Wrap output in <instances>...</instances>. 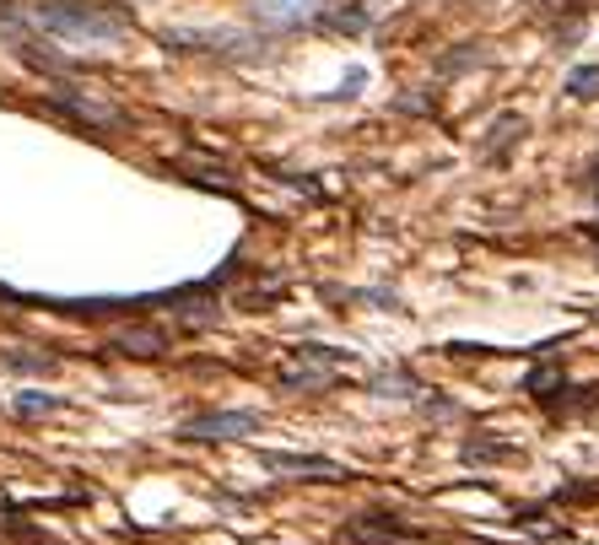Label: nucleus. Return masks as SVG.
I'll return each instance as SVG.
<instances>
[{
  "label": "nucleus",
  "mask_w": 599,
  "mask_h": 545,
  "mask_svg": "<svg viewBox=\"0 0 599 545\" xmlns=\"http://www.w3.org/2000/svg\"><path fill=\"white\" fill-rule=\"evenodd\" d=\"M38 22L60 38H87V44H114L131 33V16L125 11H109L98 0H44L38 5Z\"/></svg>",
  "instance_id": "1"
},
{
  "label": "nucleus",
  "mask_w": 599,
  "mask_h": 545,
  "mask_svg": "<svg viewBox=\"0 0 599 545\" xmlns=\"http://www.w3.org/2000/svg\"><path fill=\"white\" fill-rule=\"evenodd\" d=\"M244 44H255V38L238 33V27H162V49H179V55H227V60H244V55H255Z\"/></svg>",
  "instance_id": "2"
},
{
  "label": "nucleus",
  "mask_w": 599,
  "mask_h": 545,
  "mask_svg": "<svg viewBox=\"0 0 599 545\" xmlns=\"http://www.w3.org/2000/svg\"><path fill=\"white\" fill-rule=\"evenodd\" d=\"M260 432L255 410H205L195 421H184V438H249Z\"/></svg>",
  "instance_id": "3"
},
{
  "label": "nucleus",
  "mask_w": 599,
  "mask_h": 545,
  "mask_svg": "<svg viewBox=\"0 0 599 545\" xmlns=\"http://www.w3.org/2000/svg\"><path fill=\"white\" fill-rule=\"evenodd\" d=\"M260 465L265 470H286V476L297 480H340L346 476V465H335V459H319V454H260Z\"/></svg>",
  "instance_id": "4"
},
{
  "label": "nucleus",
  "mask_w": 599,
  "mask_h": 545,
  "mask_svg": "<svg viewBox=\"0 0 599 545\" xmlns=\"http://www.w3.org/2000/svg\"><path fill=\"white\" fill-rule=\"evenodd\" d=\"M249 11H255L260 27H297V22L314 16V0H255Z\"/></svg>",
  "instance_id": "5"
},
{
  "label": "nucleus",
  "mask_w": 599,
  "mask_h": 545,
  "mask_svg": "<svg viewBox=\"0 0 599 545\" xmlns=\"http://www.w3.org/2000/svg\"><path fill=\"white\" fill-rule=\"evenodd\" d=\"M330 367H314V362H286L281 367V384L286 389H330Z\"/></svg>",
  "instance_id": "6"
},
{
  "label": "nucleus",
  "mask_w": 599,
  "mask_h": 545,
  "mask_svg": "<svg viewBox=\"0 0 599 545\" xmlns=\"http://www.w3.org/2000/svg\"><path fill=\"white\" fill-rule=\"evenodd\" d=\"M513 140H524V120H519V114H502V120L491 125V136L481 140V157H502Z\"/></svg>",
  "instance_id": "7"
},
{
  "label": "nucleus",
  "mask_w": 599,
  "mask_h": 545,
  "mask_svg": "<svg viewBox=\"0 0 599 545\" xmlns=\"http://www.w3.org/2000/svg\"><path fill=\"white\" fill-rule=\"evenodd\" d=\"M416 378H405V373H378L373 378V395H384V400H416Z\"/></svg>",
  "instance_id": "8"
},
{
  "label": "nucleus",
  "mask_w": 599,
  "mask_h": 545,
  "mask_svg": "<svg viewBox=\"0 0 599 545\" xmlns=\"http://www.w3.org/2000/svg\"><path fill=\"white\" fill-rule=\"evenodd\" d=\"M567 98H578V103H595L599 98V66H578L567 76Z\"/></svg>",
  "instance_id": "9"
},
{
  "label": "nucleus",
  "mask_w": 599,
  "mask_h": 545,
  "mask_svg": "<svg viewBox=\"0 0 599 545\" xmlns=\"http://www.w3.org/2000/svg\"><path fill=\"white\" fill-rule=\"evenodd\" d=\"M162 345H168L162 330H125V336H120V351H140V356H151V351H162Z\"/></svg>",
  "instance_id": "10"
},
{
  "label": "nucleus",
  "mask_w": 599,
  "mask_h": 545,
  "mask_svg": "<svg viewBox=\"0 0 599 545\" xmlns=\"http://www.w3.org/2000/svg\"><path fill=\"white\" fill-rule=\"evenodd\" d=\"M16 410H22V416H44V410H60V400H55V395L27 389V395H16Z\"/></svg>",
  "instance_id": "11"
},
{
  "label": "nucleus",
  "mask_w": 599,
  "mask_h": 545,
  "mask_svg": "<svg viewBox=\"0 0 599 545\" xmlns=\"http://www.w3.org/2000/svg\"><path fill=\"white\" fill-rule=\"evenodd\" d=\"M556 384H562V373H556V367H540V373L530 378V395H534V400H551V395H556Z\"/></svg>",
  "instance_id": "12"
},
{
  "label": "nucleus",
  "mask_w": 599,
  "mask_h": 545,
  "mask_svg": "<svg viewBox=\"0 0 599 545\" xmlns=\"http://www.w3.org/2000/svg\"><path fill=\"white\" fill-rule=\"evenodd\" d=\"M519 449H508V443H465V459H513Z\"/></svg>",
  "instance_id": "13"
},
{
  "label": "nucleus",
  "mask_w": 599,
  "mask_h": 545,
  "mask_svg": "<svg viewBox=\"0 0 599 545\" xmlns=\"http://www.w3.org/2000/svg\"><path fill=\"white\" fill-rule=\"evenodd\" d=\"M325 22H330V27H346V33H362V27H368V11H335Z\"/></svg>",
  "instance_id": "14"
},
{
  "label": "nucleus",
  "mask_w": 599,
  "mask_h": 545,
  "mask_svg": "<svg viewBox=\"0 0 599 545\" xmlns=\"http://www.w3.org/2000/svg\"><path fill=\"white\" fill-rule=\"evenodd\" d=\"M5 362H11V367H22V373H49V356H27V351H11Z\"/></svg>",
  "instance_id": "15"
},
{
  "label": "nucleus",
  "mask_w": 599,
  "mask_h": 545,
  "mask_svg": "<svg viewBox=\"0 0 599 545\" xmlns=\"http://www.w3.org/2000/svg\"><path fill=\"white\" fill-rule=\"evenodd\" d=\"M589 184H595V195H599V162H595V173H589Z\"/></svg>",
  "instance_id": "16"
}]
</instances>
